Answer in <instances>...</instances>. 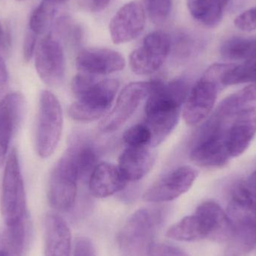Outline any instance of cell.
<instances>
[{
  "label": "cell",
  "mask_w": 256,
  "mask_h": 256,
  "mask_svg": "<svg viewBox=\"0 0 256 256\" xmlns=\"http://www.w3.org/2000/svg\"><path fill=\"white\" fill-rule=\"evenodd\" d=\"M152 84L144 106L143 122L152 134L150 148L159 146L177 126L190 92L189 84L184 79L168 82L156 79Z\"/></svg>",
  "instance_id": "cell-1"
},
{
  "label": "cell",
  "mask_w": 256,
  "mask_h": 256,
  "mask_svg": "<svg viewBox=\"0 0 256 256\" xmlns=\"http://www.w3.org/2000/svg\"><path fill=\"white\" fill-rule=\"evenodd\" d=\"M228 118L214 112L200 128L192 142L190 154L196 165L218 168L226 164L232 158L227 147Z\"/></svg>",
  "instance_id": "cell-2"
},
{
  "label": "cell",
  "mask_w": 256,
  "mask_h": 256,
  "mask_svg": "<svg viewBox=\"0 0 256 256\" xmlns=\"http://www.w3.org/2000/svg\"><path fill=\"white\" fill-rule=\"evenodd\" d=\"M233 64H212L190 90L182 110L188 126H196L208 116L216 103L218 92L224 87V76Z\"/></svg>",
  "instance_id": "cell-3"
},
{
  "label": "cell",
  "mask_w": 256,
  "mask_h": 256,
  "mask_svg": "<svg viewBox=\"0 0 256 256\" xmlns=\"http://www.w3.org/2000/svg\"><path fill=\"white\" fill-rule=\"evenodd\" d=\"M161 216L160 210L141 208L128 218L117 237L123 255L148 256Z\"/></svg>",
  "instance_id": "cell-4"
},
{
  "label": "cell",
  "mask_w": 256,
  "mask_h": 256,
  "mask_svg": "<svg viewBox=\"0 0 256 256\" xmlns=\"http://www.w3.org/2000/svg\"><path fill=\"white\" fill-rule=\"evenodd\" d=\"M0 210L6 226L26 220L25 188L16 148L12 149L6 160L2 183Z\"/></svg>",
  "instance_id": "cell-5"
},
{
  "label": "cell",
  "mask_w": 256,
  "mask_h": 256,
  "mask_svg": "<svg viewBox=\"0 0 256 256\" xmlns=\"http://www.w3.org/2000/svg\"><path fill=\"white\" fill-rule=\"evenodd\" d=\"M63 114L60 102L48 90L40 93L36 129V150L40 158H49L55 152L61 138Z\"/></svg>",
  "instance_id": "cell-6"
},
{
  "label": "cell",
  "mask_w": 256,
  "mask_h": 256,
  "mask_svg": "<svg viewBox=\"0 0 256 256\" xmlns=\"http://www.w3.org/2000/svg\"><path fill=\"white\" fill-rule=\"evenodd\" d=\"M80 180L76 165L66 150L50 176L48 197L51 207L58 212L70 210L76 200Z\"/></svg>",
  "instance_id": "cell-7"
},
{
  "label": "cell",
  "mask_w": 256,
  "mask_h": 256,
  "mask_svg": "<svg viewBox=\"0 0 256 256\" xmlns=\"http://www.w3.org/2000/svg\"><path fill=\"white\" fill-rule=\"evenodd\" d=\"M118 88L120 82L117 80L98 81L70 105L69 116L79 122H91L99 120L109 110Z\"/></svg>",
  "instance_id": "cell-8"
},
{
  "label": "cell",
  "mask_w": 256,
  "mask_h": 256,
  "mask_svg": "<svg viewBox=\"0 0 256 256\" xmlns=\"http://www.w3.org/2000/svg\"><path fill=\"white\" fill-rule=\"evenodd\" d=\"M227 214L233 226V233L225 256H248L256 245V212L242 203L230 200Z\"/></svg>",
  "instance_id": "cell-9"
},
{
  "label": "cell",
  "mask_w": 256,
  "mask_h": 256,
  "mask_svg": "<svg viewBox=\"0 0 256 256\" xmlns=\"http://www.w3.org/2000/svg\"><path fill=\"white\" fill-rule=\"evenodd\" d=\"M171 50L172 40L167 33L162 31L149 33L142 44L130 55V67L136 74H152L162 67Z\"/></svg>",
  "instance_id": "cell-10"
},
{
  "label": "cell",
  "mask_w": 256,
  "mask_h": 256,
  "mask_svg": "<svg viewBox=\"0 0 256 256\" xmlns=\"http://www.w3.org/2000/svg\"><path fill=\"white\" fill-rule=\"evenodd\" d=\"M152 81L134 82L126 86L118 96L112 110L100 122L99 129L105 134L114 132L122 127L132 116L152 90Z\"/></svg>",
  "instance_id": "cell-11"
},
{
  "label": "cell",
  "mask_w": 256,
  "mask_h": 256,
  "mask_svg": "<svg viewBox=\"0 0 256 256\" xmlns=\"http://www.w3.org/2000/svg\"><path fill=\"white\" fill-rule=\"evenodd\" d=\"M34 66L39 78L49 86H57L64 80L66 60L60 40L52 34L44 38L36 50Z\"/></svg>",
  "instance_id": "cell-12"
},
{
  "label": "cell",
  "mask_w": 256,
  "mask_h": 256,
  "mask_svg": "<svg viewBox=\"0 0 256 256\" xmlns=\"http://www.w3.org/2000/svg\"><path fill=\"white\" fill-rule=\"evenodd\" d=\"M198 176L196 170L183 166L172 170L150 186L143 195L148 202L172 201L188 192Z\"/></svg>",
  "instance_id": "cell-13"
},
{
  "label": "cell",
  "mask_w": 256,
  "mask_h": 256,
  "mask_svg": "<svg viewBox=\"0 0 256 256\" xmlns=\"http://www.w3.org/2000/svg\"><path fill=\"white\" fill-rule=\"evenodd\" d=\"M146 26V10L137 0L124 4L110 22L111 38L116 44L128 43L138 37Z\"/></svg>",
  "instance_id": "cell-14"
},
{
  "label": "cell",
  "mask_w": 256,
  "mask_h": 256,
  "mask_svg": "<svg viewBox=\"0 0 256 256\" xmlns=\"http://www.w3.org/2000/svg\"><path fill=\"white\" fill-rule=\"evenodd\" d=\"M76 66L80 72L102 76L123 70L126 58L120 52L108 48H88L79 52Z\"/></svg>",
  "instance_id": "cell-15"
},
{
  "label": "cell",
  "mask_w": 256,
  "mask_h": 256,
  "mask_svg": "<svg viewBox=\"0 0 256 256\" xmlns=\"http://www.w3.org/2000/svg\"><path fill=\"white\" fill-rule=\"evenodd\" d=\"M25 102L20 93L6 94L0 100V168L6 162L12 136L20 124Z\"/></svg>",
  "instance_id": "cell-16"
},
{
  "label": "cell",
  "mask_w": 256,
  "mask_h": 256,
  "mask_svg": "<svg viewBox=\"0 0 256 256\" xmlns=\"http://www.w3.org/2000/svg\"><path fill=\"white\" fill-rule=\"evenodd\" d=\"M256 134V111L228 116L227 147L231 158L242 155L248 148Z\"/></svg>",
  "instance_id": "cell-17"
},
{
  "label": "cell",
  "mask_w": 256,
  "mask_h": 256,
  "mask_svg": "<svg viewBox=\"0 0 256 256\" xmlns=\"http://www.w3.org/2000/svg\"><path fill=\"white\" fill-rule=\"evenodd\" d=\"M196 214L204 226L207 238L216 242H228L232 236L233 226L226 212L214 202L202 203Z\"/></svg>",
  "instance_id": "cell-18"
},
{
  "label": "cell",
  "mask_w": 256,
  "mask_h": 256,
  "mask_svg": "<svg viewBox=\"0 0 256 256\" xmlns=\"http://www.w3.org/2000/svg\"><path fill=\"white\" fill-rule=\"evenodd\" d=\"M88 180L90 192L96 198H106L122 191L128 182L120 168L108 162H99Z\"/></svg>",
  "instance_id": "cell-19"
},
{
  "label": "cell",
  "mask_w": 256,
  "mask_h": 256,
  "mask_svg": "<svg viewBox=\"0 0 256 256\" xmlns=\"http://www.w3.org/2000/svg\"><path fill=\"white\" fill-rule=\"evenodd\" d=\"M44 240V256H70L72 234L67 222L60 215H46Z\"/></svg>",
  "instance_id": "cell-20"
},
{
  "label": "cell",
  "mask_w": 256,
  "mask_h": 256,
  "mask_svg": "<svg viewBox=\"0 0 256 256\" xmlns=\"http://www.w3.org/2000/svg\"><path fill=\"white\" fill-rule=\"evenodd\" d=\"M155 155L150 147H130L118 158V168L129 182H138L144 178L153 167Z\"/></svg>",
  "instance_id": "cell-21"
},
{
  "label": "cell",
  "mask_w": 256,
  "mask_h": 256,
  "mask_svg": "<svg viewBox=\"0 0 256 256\" xmlns=\"http://www.w3.org/2000/svg\"><path fill=\"white\" fill-rule=\"evenodd\" d=\"M252 111H256V82L226 98L215 112L228 117Z\"/></svg>",
  "instance_id": "cell-22"
},
{
  "label": "cell",
  "mask_w": 256,
  "mask_h": 256,
  "mask_svg": "<svg viewBox=\"0 0 256 256\" xmlns=\"http://www.w3.org/2000/svg\"><path fill=\"white\" fill-rule=\"evenodd\" d=\"M66 152L70 154L76 165L80 179L91 176L98 162V154L92 144L84 138H75Z\"/></svg>",
  "instance_id": "cell-23"
},
{
  "label": "cell",
  "mask_w": 256,
  "mask_h": 256,
  "mask_svg": "<svg viewBox=\"0 0 256 256\" xmlns=\"http://www.w3.org/2000/svg\"><path fill=\"white\" fill-rule=\"evenodd\" d=\"M188 6L196 20L210 27L220 22L226 8L221 0H188Z\"/></svg>",
  "instance_id": "cell-24"
},
{
  "label": "cell",
  "mask_w": 256,
  "mask_h": 256,
  "mask_svg": "<svg viewBox=\"0 0 256 256\" xmlns=\"http://www.w3.org/2000/svg\"><path fill=\"white\" fill-rule=\"evenodd\" d=\"M168 238L178 242H196L207 238V234L201 220L196 214L183 218L168 228Z\"/></svg>",
  "instance_id": "cell-25"
},
{
  "label": "cell",
  "mask_w": 256,
  "mask_h": 256,
  "mask_svg": "<svg viewBox=\"0 0 256 256\" xmlns=\"http://www.w3.org/2000/svg\"><path fill=\"white\" fill-rule=\"evenodd\" d=\"M220 54L225 60L245 61L256 55V37L233 36L230 38L221 45Z\"/></svg>",
  "instance_id": "cell-26"
},
{
  "label": "cell",
  "mask_w": 256,
  "mask_h": 256,
  "mask_svg": "<svg viewBox=\"0 0 256 256\" xmlns=\"http://www.w3.org/2000/svg\"><path fill=\"white\" fill-rule=\"evenodd\" d=\"M58 4L52 0H42L37 8L32 14L30 30L37 36L44 33L54 21Z\"/></svg>",
  "instance_id": "cell-27"
},
{
  "label": "cell",
  "mask_w": 256,
  "mask_h": 256,
  "mask_svg": "<svg viewBox=\"0 0 256 256\" xmlns=\"http://www.w3.org/2000/svg\"><path fill=\"white\" fill-rule=\"evenodd\" d=\"M256 82V55L245 60L242 64H233L224 76V86Z\"/></svg>",
  "instance_id": "cell-28"
},
{
  "label": "cell",
  "mask_w": 256,
  "mask_h": 256,
  "mask_svg": "<svg viewBox=\"0 0 256 256\" xmlns=\"http://www.w3.org/2000/svg\"><path fill=\"white\" fill-rule=\"evenodd\" d=\"M25 221L6 226L2 249L9 256H22L26 240Z\"/></svg>",
  "instance_id": "cell-29"
},
{
  "label": "cell",
  "mask_w": 256,
  "mask_h": 256,
  "mask_svg": "<svg viewBox=\"0 0 256 256\" xmlns=\"http://www.w3.org/2000/svg\"><path fill=\"white\" fill-rule=\"evenodd\" d=\"M143 7L155 24L166 22L172 10V0H142Z\"/></svg>",
  "instance_id": "cell-30"
},
{
  "label": "cell",
  "mask_w": 256,
  "mask_h": 256,
  "mask_svg": "<svg viewBox=\"0 0 256 256\" xmlns=\"http://www.w3.org/2000/svg\"><path fill=\"white\" fill-rule=\"evenodd\" d=\"M123 140L130 147H150L152 134L148 128L141 123L128 129L123 135Z\"/></svg>",
  "instance_id": "cell-31"
},
{
  "label": "cell",
  "mask_w": 256,
  "mask_h": 256,
  "mask_svg": "<svg viewBox=\"0 0 256 256\" xmlns=\"http://www.w3.org/2000/svg\"><path fill=\"white\" fill-rule=\"evenodd\" d=\"M201 48L200 40L189 34L179 36L178 44L177 46L179 57L188 58L192 56Z\"/></svg>",
  "instance_id": "cell-32"
},
{
  "label": "cell",
  "mask_w": 256,
  "mask_h": 256,
  "mask_svg": "<svg viewBox=\"0 0 256 256\" xmlns=\"http://www.w3.org/2000/svg\"><path fill=\"white\" fill-rule=\"evenodd\" d=\"M97 82V76L80 72L72 80V92L76 98H79L86 92Z\"/></svg>",
  "instance_id": "cell-33"
},
{
  "label": "cell",
  "mask_w": 256,
  "mask_h": 256,
  "mask_svg": "<svg viewBox=\"0 0 256 256\" xmlns=\"http://www.w3.org/2000/svg\"><path fill=\"white\" fill-rule=\"evenodd\" d=\"M234 26L238 30L251 32L256 30V6L246 10L237 16L234 21Z\"/></svg>",
  "instance_id": "cell-34"
},
{
  "label": "cell",
  "mask_w": 256,
  "mask_h": 256,
  "mask_svg": "<svg viewBox=\"0 0 256 256\" xmlns=\"http://www.w3.org/2000/svg\"><path fill=\"white\" fill-rule=\"evenodd\" d=\"M148 256H190L183 250L173 245L166 244H154Z\"/></svg>",
  "instance_id": "cell-35"
},
{
  "label": "cell",
  "mask_w": 256,
  "mask_h": 256,
  "mask_svg": "<svg viewBox=\"0 0 256 256\" xmlns=\"http://www.w3.org/2000/svg\"><path fill=\"white\" fill-rule=\"evenodd\" d=\"M74 256H98L96 248L91 240L79 238L75 242Z\"/></svg>",
  "instance_id": "cell-36"
},
{
  "label": "cell",
  "mask_w": 256,
  "mask_h": 256,
  "mask_svg": "<svg viewBox=\"0 0 256 256\" xmlns=\"http://www.w3.org/2000/svg\"><path fill=\"white\" fill-rule=\"evenodd\" d=\"M37 34L33 32L31 30L27 32L25 36L24 43V60L26 62H28L34 55V49H36V40H37Z\"/></svg>",
  "instance_id": "cell-37"
},
{
  "label": "cell",
  "mask_w": 256,
  "mask_h": 256,
  "mask_svg": "<svg viewBox=\"0 0 256 256\" xmlns=\"http://www.w3.org/2000/svg\"><path fill=\"white\" fill-rule=\"evenodd\" d=\"M8 72L6 62L0 54V100L6 96V92L8 86Z\"/></svg>",
  "instance_id": "cell-38"
},
{
  "label": "cell",
  "mask_w": 256,
  "mask_h": 256,
  "mask_svg": "<svg viewBox=\"0 0 256 256\" xmlns=\"http://www.w3.org/2000/svg\"><path fill=\"white\" fill-rule=\"evenodd\" d=\"M12 44V39L8 30L3 26L0 22V54L9 52Z\"/></svg>",
  "instance_id": "cell-39"
},
{
  "label": "cell",
  "mask_w": 256,
  "mask_h": 256,
  "mask_svg": "<svg viewBox=\"0 0 256 256\" xmlns=\"http://www.w3.org/2000/svg\"><path fill=\"white\" fill-rule=\"evenodd\" d=\"M111 0H88V6L92 12H99L104 10Z\"/></svg>",
  "instance_id": "cell-40"
},
{
  "label": "cell",
  "mask_w": 256,
  "mask_h": 256,
  "mask_svg": "<svg viewBox=\"0 0 256 256\" xmlns=\"http://www.w3.org/2000/svg\"><path fill=\"white\" fill-rule=\"evenodd\" d=\"M248 182L251 185V186H252V188L256 189V171L254 172L250 176L249 178H248Z\"/></svg>",
  "instance_id": "cell-41"
},
{
  "label": "cell",
  "mask_w": 256,
  "mask_h": 256,
  "mask_svg": "<svg viewBox=\"0 0 256 256\" xmlns=\"http://www.w3.org/2000/svg\"><path fill=\"white\" fill-rule=\"evenodd\" d=\"M0 256H9L4 251L0 250Z\"/></svg>",
  "instance_id": "cell-42"
},
{
  "label": "cell",
  "mask_w": 256,
  "mask_h": 256,
  "mask_svg": "<svg viewBox=\"0 0 256 256\" xmlns=\"http://www.w3.org/2000/svg\"><path fill=\"white\" fill-rule=\"evenodd\" d=\"M52 1L56 2L60 4V3L68 1V0H52Z\"/></svg>",
  "instance_id": "cell-43"
},
{
  "label": "cell",
  "mask_w": 256,
  "mask_h": 256,
  "mask_svg": "<svg viewBox=\"0 0 256 256\" xmlns=\"http://www.w3.org/2000/svg\"><path fill=\"white\" fill-rule=\"evenodd\" d=\"M228 1H230V0H221V2H222L226 6L228 4Z\"/></svg>",
  "instance_id": "cell-44"
},
{
  "label": "cell",
  "mask_w": 256,
  "mask_h": 256,
  "mask_svg": "<svg viewBox=\"0 0 256 256\" xmlns=\"http://www.w3.org/2000/svg\"></svg>",
  "instance_id": "cell-45"
}]
</instances>
